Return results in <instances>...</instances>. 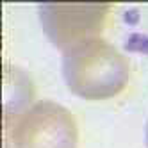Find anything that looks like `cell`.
<instances>
[{"mask_svg": "<svg viewBox=\"0 0 148 148\" xmlns=\"http://www.w3.org/2000/svg\"><path fill=\"white\" fill-rule=\"evenodd\" d=\"M61 70L66 86L86 100L116 97L130 75L129 59L100 36L66 50Z\"/></svg>", "mask_w": 148, "mask_h": 148, "instance_id": "6da1fadb", "label": "cell"}, {"mask_svg": "<svg viewBox=\"0 0 148 148\" xmlns=\"http://www.w3.org/2000/svg\"><path fill=\"white\" fill-rule=\"evenodd\" d=\"M13 148H77L79 129L70 109L52 100H36L13 116Z\"/></svg>", "mask_w": 148, "mask_h": 148, "instance_id": "7a4b0ae2", "label": "cell"}, {"mask_svg": "<svg viewBox=\"0 0 148 148\" xmlns=\"http://www.w3.org/2000/svg\"><path fill=\"white\" fill-rule=\"evenodd\" d=\"M39 20L47 38L66 52L84 41L98 38L105 25L109 4H41Z\"/></svg>", "mask_w": 148, "mask_h": 148, "instance_id": "3957f363", "label": "cell"}, {"mask_svg": "<svg viewBox=\"0 0 148 148\" xmlns=\"http://www.w3.org/2000/svg\"><path fill=\"white\" fill-rule=\"evenodd\" d=\"M145 139H146V146H148V121H146V129H145Z\"/></svg>", "mask_w": 148, "mask_h": 148, "instance_id": "277c9868", "label": "cell"}]
</instances>
